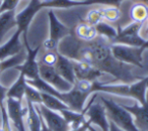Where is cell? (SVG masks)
I'll list each match as a JSON object with an SVG mask.
<instances>
[{
    "instance_id": "obj_1",
    "label": "cell",
    "mask_w": 148,
    "mask_h": 131,
    "mask_svg": "<svg viewBox=\"0 0 148 131\" xmlns=\"http://www.w3.org/2000/svg\"><path fill=\"white\" fill-rule=\"evenodd\" d=\"M91 49V61L95 68L105 74H109L115 78L116 82L123 84H132L140 80V77L134 74L133 66L115 59L111 51V43L101 36H97L95 41H89Z\"/></svg>"
},
{
    "instance_id": "obj_2",
    "label": "cell",
    "mask_w": 148,
    "mask_h": 131,
    "mask_svg": "<svg viewBox=\"0 0 148 131\" xmlns=\"http://www.w3.org/2000/svg\"><path fill=\"white\" fill-rule=\"evenodd\" d=\"M97 98L105 106L109 119L113 121L116 125H118L124 131H139L134 124L132 114L128 110H126L121 104L103 95L97 94Z\"/></svg>"
},
{
    "instance_id": "obj_3",
    "label": "cell",
    "mask_w": 148,
    "mask_h": 131,
    "mask_svg": "<svg viewBox=\"0 0 148 131\" xmlns=\"http://www.w3.org/2000/svg\"><path fill=\"white\" fill-rule=\"evenodd\" d=\"M97 94H99L97 92L93 94L92 98L90 99V102L87 103L85 106L83 113L85 115V119L90 123V125H95L101 131H109V117L107 115L105 106L97 98Z\"/></svg>"
},
{
    "instance_id": "obj_4",
    "label": "cell",
    "mask_w": 148,
    "mask_h": 131,
    "mask_svg": "<svg viewBox=\"0 0 148 131\" xmlns=\"http://www.w3.org/2000/svg\"><path fill=\"white\" fill-rule=\"evenodd\" d=\"M146 47H130V45L111 43V51L114 57L127 65L142 68L143 67V51Z\"/></svg>"
},
{
    "instance_id": "obj_5",
    "label": "cell",
    "mask_w": 148,
    "mask_h": 131,
    "mask_svg": "<svg viewBox=\"0 0 148 131\" xmlns=\"http://www.w3.org/2000/svg\"><path fill=\"white\" fill-rule=\"evenodd\" d=\"M142 24L136 22H131L118 30L117 36L114 38L111 43L130 45V47H146L147 41L140 35V29Z\"/></svg>"
},
{
    "instance_id": "obj_6",
    "label": "cell",
    "mask_w": 148,
    "mask_h": 131,
    "mask_svg": "<svg viewBox=\"0 0 148 131\" xmlns=\"http://www.w3.org/2000/svg\"><path fill=\"white\" fill-rule=\"evenodd\" d=\"M23 43H25V47L27 49V57L25 61H23L21 65L15 67L14 69L21 71V74L25 75L27 80H34V79L39 77V63L37 61V57L39 51L41 49V45L36 47L35 49H31V47L27 43V33H23Z\"/></svg>"
},
{
    "instance_id": "obj_7",
    "label": "cell",
    "mask_w": 148,
    "mask_h": 131,
    "mask_svg": "<svg viewBox=\"0 0 148 131\" xmlns=\"http://www.w3.org/2000/svg\"><path fill=\"white\" fill-rule=\"evenodd\" d=\"M39 77L60 93H66L73 88V85L64 80L54 67L46 66L41 63H39Z\"/></svg>"
},
{
    "instance_id": "obj_8",
    "label": "cell",
    "mask_w": 148,
    "mask_h": 131,
    "mask_svg": "<svg viewBox=\"0 0 148 131\" xmlns=\"http://www.w3.org/2000/svg\"><path fill=\"white\" fill-rule=\"evenodd\" d=\"M44 122L48 126V128L52 131H70L69 124L66 122L64 117L60 112L48 109L43 104H36Z\"/></svg>"
},
{
    "instance_id": "obj_9",
    "label": "cell",
    "mask_w": 148,
    "mask_h": 131,
    "mask_svg": "<svg viewBox=\"0 0 148 131\" xmlns=\"http://www.w3.org/2000/svg\"><path fill=\"white\" fill-rule=\"evenodd\" d=\"M133 116V121L136 128L139 131H148V90L146 94V103L140 105L138 102L134 103L133 106L122 105Z\"/></svg>"
},
{
    "instance_id": "obj_10",
    "label": "cell",
    "mask_w": 148,
    "mask_h": 131,
    "mask_svg": "<svg viewBox=\"0 0 148 131\" xmlns=\"http://www.w3.org/2000/svg\"><path fill=\"white\" fill-rule=\"evenodd\" d=\"M41 8L42 6L38 0H31L29 4L15 15L17 29H19L23 33H27L29 23L32 22L35 15Z\"/></svg>"
},
{
    "instance_id": "obj_11",
    "label": "cell",
    "mask_w": 148,
    "mask_h": 131,
    "mask_svg": "<svg viewBox=\"0 0 148 131\" xmlns=\"http://www.w3.org/2000/svg\"><path fill=\"white\" fill-rule=\"evenodd\" d=\"M89 95L80 92L75 87L66 93H61V100L68 106V108L76 112H83L86 106V100Z\"/></svg>"
},
{
    "instance_id": "obj_12",
    "label": "cell",
    "mask_w": 148,
    "mask_h": 131,
    "mask_svg": "<svg viewBox=\"0 0 148 131\" xmlns=\"http://www.w3.org/2000/svg\"><path fill=\"white\" fill-rule=\"evenodd\" d=\"M73 65L76 80H88L95 82L105 75V73L99 71L95 66L87 61H73Z\"/></svg>"
},
{
    "instance_id": "obj_13",
    "label": "cell",
    "mask_w": 148,
    "mask_h": 131,
    "mask_svg": "<svg viewBox=\"0 0 148 131\" xmlns=\"http://www.w3.org/2000/svg\"><path fill=\"white\" fill-rule=\"evenodd\" d=\"M23 34L19 29H17L7 43L0 47V61L6 59L13 55L19 53L23 49V45L21 43V35Z\"/></svg>"
},
{
    "instance_id": "obj_14",
    "label": "cell",
    "mask_w": 148,
    "mask_h": 131,
    "mask_svg": "<svg viewBox=\"0 0 148 131\" xmlns=\"http://www.w3.org/2000/svg\"><path fill=\"white\" fill-rule=\"evenodd\" d=\"M49 16V22H50V35L49 37L53 41L59 43L62 38H64L67 35L71 34L72 30L68 26L61 22L57 18L56 14L54 13L53 10H50L48 12Z\"/></svg>"
},
{
    "instance_id": "obj_15",
    "label": "cell",
    "mask_w": 148,
    "mask_h": 131,
    "mask_svg": "<svg viewBox=\"0 0 148 131\" xmlns=\"http://www.w3.org/2000/svg\"><path fill=\"white\" fill-rule=\"evenodd\" d=\"M57 73L67 82L70 84L74 85L75 81H76V77H75V72H74V65L73 61L68 57H64V55H60L58 53V59L57 63H56L55 67Z\"/></svg>"
},
{
    "instance_id": "obj_16",
    "label": "cell",
    "mask_w": 148,
    "mask_h": 131,
    "mask_svg": "<svg viewBox=\"0 0 148 131\" xmlns=\"http://www.w3.org/2000/svg\"><path fill=\"white\" fill-rule=\"evenodd\" d=\"M72 34L85 43L95 41L99 36L95 26L88 24L85 21H80V22L76 23V25L74 26L73 30H72Z\"/></svg>"
},
{
    "instance_id": "obj_17",
    "label": "cell",
    "mask_w": 148,
    "mask_h": 131,
    "mask_svg": "<svg viewBox=\"0 0 148 131\" xmlns=\"http://www.w3.org/2000/svg\"><path fill=\"white\" fill-rule=\"evenodd\" d=\"M27 102V115L25 117V126H27L29 131H41L42 128V116L38 110L37 106L29 101Z\"/></svg>"
},
{
    "instance_id": "obj_18",
    "label": "cell",
    "mask_w": 148,
    "mask_h": 131,
    "mask_svg": "<svg viewBox=\"0 0 148 131\" xmlns=\"http://www.w3.org/2000/svg\"><path fill=\"white\" fill-rule=\"evenodd\" d=\"M99 9L103 21H107V22L118 27L119 23L122 20V17H123L122 11L119 6H99Z\"/></svg>"
},
{
    "instance_id": "obj_19",
    "label": "cell",
    "mask_w": 148,
    "mask_h": 131,
    "mask_svg": "<svg viewBox=\"0 0 148 131\" xmlns=\"http://www.w3.org/2000/svg\"><path fill=\"white\" fill-rule=\"evenodd\" d=\"M15 15V10L0 13V43H2V39L11 28L17 26Z\"/></svg>"
},
{
    "instance_id": "obj_20",
    "label": "cell",
    "mask_w": 148,
    "mask_h": 131,
    "mask_svg": "<svg viewBox=\"0 0 148 131\" xmlns=\"http://www.w3.org/2000/svg\"><path fill=\"white\" fill-rule=\"evenodd\" d=\"M27 85V78L25 77V75L21 73L16 82L7 90L6 98H12V99H16L18 101H23V98H25Z\"/></svg>"
},
{
    "instance_id": "obj_21",
    "label": "cell",
    "mask_w": 148,
    "mask_h": 131,
    "mask_svg": "<svg viewBox=\"0 0 148 131\" xmlns=\"http://www.w3.org/2000/svg\"><path fill=\"white\" fill-rule=\"evenodd\" d=\"M61 115L64 117V119L66 120V122L69 124L70 128H77L80 125H82L83 123L86 121L85 119V115L83 112H76L73 111L71 109H64V110L60 111Z\"/></svg>"
},
{
    "instance_id": "obj_22",
    "label": "cell",
    "mask_w": 148,
    "mask_h": 131,
    "mask_svg": "<svg viewBox=\"0 0 148 131\" xmlns=\"http://www.w3.org/2000/svg\"><path fill=\"white\" fill-rule=\"evenodd\" d=\"M42 104L45 107H47L48 109L53 111H60L64 110V109H68V106L58 97L53 96V95L47 94V93H42Z\"/></svg>"
},
{
    "instance_id": "obj_23",
    "label": "cell",
    "mask_w": 148,
    "mask_h": 131,
    "mask_svg": "<svg viewBox=\"0 0 148 131\" xmlns=\"http://www.w3.org/2000/svg\"><path fill=\"white\" fill-rule=\"evenodd\" d=\"M97 34L103 38L108 39L110 43L114 41L118 34V28L114 24L107 22V21H101L97 25H95Z\"/></svg>"
},
{
    "instance_id": "obj_24",
    "label": "cell",
    "mask_w": 148,
    "mask_h": 131,
    "mask_svg": "<svg viewBox=\"0 0 148 131\" xmlns=\"http://www.w3.org/2000/svg\"><path fill=\"white\" fill-rule=\"evenodd\" d=\"M99 7V5H95V7L89 9L86 12V14H85L83 21H85V22L90 25H93V26H95V25L99 24L101 21H103Z\"/></svg>"
},
{
    "instance_id": "obj_25",
    "label": "cell",
    "mask_w": 148,
    "mask_h": 131,
    "mask_svg": "<svg viewBox=\"0 0 148 131\" xmlns=\"http://www.w3.org/2000/svg\"><path fill=\"white\" fill-rule=\"evenodd\" d=\"M25 100L29 101L33 104H42V95L38 89H36L35 87L31 86L27 84V88H25Z\"/></svg>"
},
{
    "instance_id": "obj_26",
    "label": "cell",
    "mask_w": 148,
    "mask_h": 131,
    "mask_svg": "<svg viewBox=\"0 0 148 131\" xmlns=\"http://www.w3.org/2000/svg\"><path fill=\"white\" fill-rule=\"evenodd\" d=\"M58 59V51H45L41 59H39V63H44L46 66H50V67H55L56 63H57Z\"/></svg>"
},
{
    "instance_id": "obj_27",
    "label": "cell",
    "mask_w": 148,
    "mask_h": 131,
    "mask_svg": "<svg viewBox=\"0 0 148 131\" xmlns=\"http://www.w3.org/2000/svg\"><path fill=\"white\" fill-rule=\"evenodd\" d=\"M77 90H79L80 92L85 93V94H92V87H93V82L88 80H76L73 85Z\"/></svg>"
},
{
    "instance_id": "obj_28",
    "label": "cell",
    "mask_w": 148,
    "mask_h": 131,
    "mask_svg": "<svg viewBox=\"0 0 148 131\" xmlns=\"http://www.w3.org/2000/svg\"><path fill=\"white\" fill-rule=\"evenodd\" d=\"M21 0H2L0 5V13L5 11H12L15 10L18 6Z\"/></svg>"
},
{
    "instance_id": "obj_29",
    "label": "cell",
    "mask_w": 148,
    "mask_h": 131,
    "mask_svg": "<svg viewBox=\"0 0 148 131\" xmlns=\"http://www.w3.org/2000/svg\"><path fill=\"white\" fill-rule=\"evenodd\" d=\"M58 43L57 41H53V39H51L50 37H48L47 39H45L43 43V45H42V47H43V49H45V51H57V49H58Z\"/></svg>"
},
{
    "instance_id": "obj_30",
    "label": "cell",
    "mask_w": 148,
    "mask_h": 131,
    "mask_svg": "<svg viewBox=\"0 0 148 131\" xmlns=\"http://www.w3.org/2000/svg\"><path fill=\"white\" fill-rule=\"evenodd\" d=\"M8 89L3 87L0 84V111L5 109V100H6V93Z\"/></svg>"
},
{
    "instance_id": "obj_31",
    "label": "cell",
    "mask_w": 148,
    "mask_h": 131,
    "mask_svg": "<svg viewBox=\"0 0 148 131\" xmlns=\"http://www.w3.org/2000/svg\"><path fill=\"white\" fill-rule=\"evenodd\" d=\"M110 120V119H109ZM109 131H124L122 128H120L118 125H116L113 121L110 120V128H109Z\"/></svg>"
},
{
    "instance_id": "obj_32",
    "label": "cell",
    "mask_w": 148,
    "mask_h": 131,
    "mask_svg": "<svg viewBox=\"0 0 148 131\" xmlns=\"http://www.w3.org/2000/svg\"><path fill=\"white\" fill-rule=\"evenodd\" d=\"M15 129H16L17 131H29L27 130V127H25V121H23V122H21L19 124L15 125Z\"/></svg>"
},
{
    "instance_id": "obj_33",
    "label": "cell",
    "mask_w": 148,
    "mask_h": 131,
    "mask_svg": "<svg viewBox=\"0 0 148 131\" xmlns=\"http://www.w3.org/2000/svg\"><path fill=\"white\" fill-rule=\"evenodd\" d=\"M41 131H52V130H50V129L48 128V126L46 125V123L44 122L43 118H42V128H41Z\"/></svg>"
},
{
    "instance_id": "obj_34",
    "label": "cell",
    "mask_w": 148,
    "mask_h": 131,
    "mask_svg": "<svg viewBox=\"0 0 148 131\" xmlns=\"http://www.w3.org/2000/svg\"><path fill=\"white\" fill-rule=\"evenodd\" d=\"M141 1H143V2H145V3H146V4H147V5H148V0H141Z\"/></svg>"
},
{
    "instance_id": "obj_35",
    "label": "cell",
    "mask_w": 148,
    "mask_h": 131,
    "mask_svg": "<svg viewBox=\"0 0 148 131\" xmlns=\"http://www.w3.org/2000/svg\"><path fill=\"white\" fill-rule=\"evenodd\" d=\"M145 79H146V82H147V87H148V76L145 77Z\"/></svg>"
},
{
    "instance_id": "obj_36",
    "label": "cell",
    "mask_w": 148,
    "mask_h": 131,
    "mask_svg": "<svg viewBox=\"0 0 148 131\" xmlns=\"http://www.w3.org/2000/svg\"><path fill=\"white\" fill-rule=\"evenodd\" d=\"M74 1H88V0H74Z\"/></svg>"
},
{
    "instance_id": "obj_37",
    "label": "cell",
    "mask_w": 148,
    "mask_h": 131,
    "mask_svg": "<svg viewBox=\"0 0 148 131\" xmlns=\"http://www.w3.org/2000/svg\"><path fill=\"white\" fill-rule=\"evenodd\" d=\"M0 131H5V130H4V129H3V128H2V126L0 127Z\"/></svg>"
},
{
    "instance_id": "obj_38",
    "label": "cell",
    "mask_w": 148,
    "mask_h": 131,
    "mask_svg": "<svg viewBox=\"0 0 148 131\" xmlns=\"http://www.w3.org/2000/svg\"><path fill=\"white\" fill-rule=\"evenodd\" d=\"M25 1H27V2H29V1H31V0H25Z\"/></svg>"
},
{
    "instance_id": "obj_39",
    "label": "cell",
    "mask_w": 148,
    "mask_h": 131,
    "mask_svg": "<svg viewBox=\"0 0 148 131\" xmlns=\"http://www.w3.org/2000/svg\"><path fill=\"white\" fill-rule=\"evenodd\" d=\"M0 1H2V0H0Z\"/></svg>"
},
{
    "instance_id": "obj_40",
    "label": "cell",
    "mask_w": 148,
    "mask_h": 131,
    "mask_svg": "<svg viewBox=\"0 0 148 131\" xmlns=\"http://www.w3.org/2000/svg\"><path fill=\"white\" fill-rule=\"evenodd\" d=\"M88 131H89V129H88Z\"/></svg>"
}]
</instances>
